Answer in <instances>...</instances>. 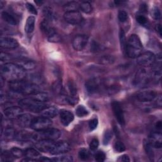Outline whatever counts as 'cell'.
Segmentation results:
<instances>
[{"instance_id": "19", "label": "cell", "mask_w": 162, "mask_h": 162, "mask_svg": "<svg viewBox=\"0 0 162 162\" xmlns=\"http://www.w3.org/2000/svg\"><path fill=\"white\" fill-rule=\"evenodd\" d=\"M60 119L62 124L65 126H68L74 119L73 114L66 110H62L60 112Z\"/></svg>"}, {"instance_id": "7", "label": "cell", "mask_w": 162, "mask_h": 162, "mask_svg": "<svg viewBox=\"0 0 162 162\" xmlns=\"http://www.w3.org/2000/svg\"><path fill=\"white\" fill-rule=\"evenodd\" d=\"M152 78V75L146 68H141L136 73L134 78V84L136 86L142 87L147 85Z\"/></svg>"}, {"instance_id": "3", "label": "cell", "mask_w": 162, "mask_h": 162, "mask_svg": "<svg viewBox=\"0 0 162 162\" xmlns=\"http://www.w3.org/2000/svg\"><path fill=\"white\" fill-rule=\"evenodd\" d=\"M143 48L140 38L136 34H132L129 37L125 47L127 55L130 58H137L142 53Z\"/></svg>"}, {"instance_id": "50", "label": "cell", "mask_w": 162, "mask_h": 162, "mask_svg": "<svg viewBox=\"0 0 162 162\" xmlns=\"http://www.w3.org/2000/svg\"><path fill=\"white\" fill-rule=\"evenodd\" d=\"M161 96H159L158 98H157V100L155 101V104H156V106H159V107H161Z\"/></svg>"}, {"instance_id": "15", "label": "cell", "mask_w": 162, "mask_h": 162, "mask_svg": "<svg viewBox=\"0 0 162 162\" xmlns=\"http://www.w3.org/2000/svg\"><path fill=\"white\" fill-rule=\"evenodd\" d=\"M55 143V141L48 140V139H42L39 140L36 143V148L43 153H50L52 147Z\"/></svg>"}, {"instance_id": "29", "label": "cell", "mask_w": 162, "mask_h": 162, "mask_svg": "<svg viewBox=\"0 0 162 162\" xmlns=\"http://www.w3.org/2000/svg\"><path fill=\"white\" fill-rule=\"evenodd\" d=\"M75 113L78 117H86L89 114L88 110L83 105H80L77 106V108L75 110Z\"/></svg>"}, {"instance_id": "49", "label": "cell", "mask_w": 162, "mask_h": 162, "mask_svg": "<svg viewBox=\"0 0 162 162\" xmlns=\"http://www.w3.org/2000/svg\"><path fill=\"white\" fill-rule=\"evenodd\" d=\"M91 45H92L91 46V49H92L93 51H95L96 52V51H98L99 50V45L97 43H96L95 41H93Z\"/></svg>"}, {"instance_id": "37", "label": "cell", "mask_w": 162, "mask_h": 162, "mask_svg": "<svg viewBox=\"0 0 162 162\" xmlns=\"http://www.w3.org/2000/svg\"><path fill=\"white\" fill-rule=\"evenodd\" d=\"M114 62V58L110 55H105L101 58V63L103 64H112Z\"/></svg>"}, {"instance_id": "20", "label": "cell", "mask_w": 162, "mask_h": 162, "mask_svg": "<svg viewBox=\"0 0 162 162\" xmlns=\"http://www.w3.org/2000/svg\"><path fill=\"white\" fill-rule=\"evenodd\" d=\"M34 119V117L30 114H22L18 118V124L22 127H31Z\"/></svg>"}, {"instance_id": "24", "label": "cell", "mask_w": 162, "mask_h": 162, "mask_svg": "<svg viewBox=\"0 0 162 162\" xmlns=\"http://www.w3.org/2000/svg\"><path fill=\"white\" fill-rule=\"evenodd\" d=\"M24 156L26 158H31L37 160L38 158H41V154L38 150L34 148H28L24 151Z\"/></svg>"}, {"instance_id": "1", "label": "cell", "mask_w": 162, "mask_h": 162, "mask_svg": "<svg viewBox=\"0 0 162 162\" xmlns=\"http://www.w3.org/2000/svg\"><path fill=\"white\" fill-rule=\"evenodd\" d=\"M2 77L10 82L23 80L25 77V70L17 63H7L1 67Z\"/></svg>"}, {"instance_id": "30", "label": "cell", "mask_w": 162, "mask_h": 162, "mask_svg": "<svg viewBox=\"0 0 162 162\" xmlns=\"http://www.w3.org/2000/svg\"><path fill=\"white\" fill-rule=\"evenodd\" d=\"M90 156H91L90 152L85 148L81 149L78 151V157L81 160H83V161L88 160L90 158Z\"/></svg>"}, {"instance_id": "23", "label": "cell", "mask_w": 162, "mask_h": 162, "mask_svg": "<svg viewBox=\"0 0 162 162\" xmlns=\"http://www.w3.org/2000/svg\"><path fill=\"white\" fill-rule=\"evenodd\" d=\"M35 20L36 18L33 16H30L28 18L25 25V32L28 34L32 33L35 28Z\"/></svg>"}, {"instance_id": "25", "label": "cell", "mask_w": 162, "mask_h": 162, "mask_svg": "<svg viewBox=\"0 0 162 162\" xmlns=\"http://www.w3.org/2000/svg\"><path fill=\"white\" fill-rule=\"evenodd\" d=\"M2 16L3 20L10 25H15L17 23L16 18L8 12H3L2 13Z\"/></svg>"}, {"instance_id": "40", "label": "cell", "mask_w": 162, "mask_h": 162, "mask_svg": "<svg viewBox=\"0 0 162 162\" xmlns=\"http://www.w3.org/2000/svg\"><path fill=\"white\" fill-rule=\"evenodd\" d=\"M118 18H119V20H120V22H125V21H127V20L128 18V14L125 11L120 10L119 12Z\"/></svg>"}, {"instance_id": "47", "label": "cell", "mask_w": 162, "mask_h": 162, "mask_svg": "<svg viewBox=\"0 0 162 162\" xmlns=\"http://www.w3.org/2000/svg\"><path fill=\"white\" fill-rule=\"evenodd\" d=\"M10 55H8V54L4 53V52H2L1 53V60L2 62L3 61H7V60H10Z\"/></svg>"}, {"instance_id": "6", "label": "cell", "mask_w": 162, "mask_h": 162, "mask_svg": "<svg viewBox=\"0 0 162 162\" xmlns=\"http://www.w3.org/2000/svg\"><path fill=\"white\" fill-rule=\"evenodd\" d=\"M104 82L103 79L95 77L88 80L86 83V88L88 93L91 94L99 93L102 89H104Z\"/></svg>"}, {"instance_id": "53", "label": "cell", "mask_w": 162, "mask_h": 162, "mask_svg": "<svg viewBox=\"0 0 162 162\" xmlns=\"http://www.w3.org/2000/svg\"><path fill=\"white\" fill-rule=\"evenodd\" d=\"M156 128L157 129H161V122L160 121H158L156 124Z\"/></svg>"}, {"instance_id": "26", "label": "cell", "mask_w": 162, "mask_h": 162, "mask_svg": "<svg viewBox=\"0 0 162 162\" xmlns=\"http://www.w3.org/2000/svg\"><path fill=\"white\" fill-rule=\"evenodd\" d=\"M33 96V98L39 101H41V102H46L49 100V97L48 93H43V92H38L37 93H35L34 94L32 95Z\"/></svg>"}, {"instance_id": "18", "label": "cell", "mask_w": 162, "mask_h": 162, "mask_svg": "<svg viewBox=\"0 0 162 162\" xmlns=\"http://www.w3.org/2000/svg\"><path fill=\"white\" fill-rule=\"evenodd\" d=\"M1 47L4 49H13L18 46V43L17 41L12 38L5 37L1 38Z\"/></svg>"}, {"instance_id": "46", "label": "cell", "mask_w": 162, "mask_h": 162, "mask_svg": "<svg viewBox=\"0 0 162 162\" xmlns=\"http://www.w3.org/2000/svg\"><path fill=\"white\" fill-rule=\"evenodd\" d=\"M120 42H121V45L122 47H125L126 45V39H125V34L124 31V30H121L120 32Z\"/></svg>"}, {"instance_id": "33", "label": "cell", "mask_w": 162, "mask_h": 162, "mask_svg": "<svg viewBox=\"0 0 162 162\" xmlns=\"http://www.w3.org/2000/svg\"><path fill=\"white\" fill-rule=\"evenodd\" d=\"M112 138V132L110 130H107L104 134L103 136V144L104 145H107L109 144Z\"/></svg>"}, {"instance_id": "32", "label": "cell", "mask_w": 162, "mask_h": 162, "mask_svg": "<svg viewBox=\"0 0 162 162\" xmlns=\"http://www.w3.org/2000/svg\"><path fill=\"white\" fill-rule=\"evenodd\" d=\"M64 8L67 10V12L77 10V9H79V4H78V3L74 2H69L67 4L65 5Z\"/></svg>"}, {"instance_id": "39", "label": "cell", "mask_w": 162, "mask_h": 162, "mask_svg": "<svg viewBox=\"0 0 162 162\" xmlns=\"http://www.w3.org/2000/svg\"><path fill=\"white\" fill-rule=\"evenodd\" d=\"M94 157H95V159H96L97 161L102 162V161H104L105 160L106 154H105V153H104L103 151H98V152L96 153Z\"/></svg>"}, {"instance_id": "42", "label": "cell", "mask_w": 162, "mask_h": 162, "mask_svg": "<svg viewBox=\"0 0 162 162\" xmlns=\"http://www.w3.org/2000/svg\"><path fill=\"white\" fill-rule=\"evenodd\" d=\"M136 20L141 25H146L148 22L147 18L143 15H138L136 16Z\"/></svg>"}, {"instance_id": "14", "label": "cell", "mask_w": 162, "mask_h": 162, "mask_svg": "<svg viewBox=\"0 0 162 162\" xmlns=\"http://www.w3.org/2000/svg\"><path fill=\"white\" fill-rule=\"evenodd\" d=\"M4 114L9 119H18L23 114V109L20 106H17L8 107L4 110Z\"/></svg>"}, {"instance_id": "11", "label": "cell", "mask_w": 162, "mask_h": 162, "mask_svg": "<svg viewBox=\"0 0 162 162\" xmlns=\"http://www.w3.org/2000/svg\"><path fill=\"white\" fill-rule=\"evenodd\" d=\"M89 38L86 35H77L72 41V46L76 51H83L86 46Z\"/></svg>"}, {"instance_id": "12", "label": "cell", "mask_w": 162, "mask_h": 162, "mask_svg": "<svg viewBox=\"0 0 162 162\" xmlns=\"http://www.w3.org/2000/svg\"><path fill=\"white\" fill-rule=\"evenodd\" d=\"M70 149L69 144L66 141L55 142L50 151V154L58 155L68 151Z\"/></svg>"}, {"instance_id": "52", "label": "cell", "mask_w": 162, "mask_h": 162, "mask_svg": "<svg viewBox=\"0 0 162 162\" xmlns=\"http://www.w3.org/2000/svg\"><path fill=\"white\" fill-rule=\"evenodd\" d=\"M147 7H146V5H141V12H147Z\"/></svg>"}, {"instance_id": "9", "label": "cell", "mask_w": 162, "mask_h": 162, "mask_svg": "<svg viewBox=\"0 0 162 162\" xmlns=\"http://www.w3.org/2000/svg\"><path fill=\"white\" fill-rule=\"evenodd\" d=\"M156 62V56L151 51L142 53L137 58V62L141 66L148 67L153 66Z\"/></svg>"}, {"instance_id": "35", "label": "cell", "mask_w": 162, "mask_h": 162, "mask_svg": "<svg viewBox=\"0 0 162 162\" xmlns=\"http://www.w3.org/2000/svg\"><path fill=\"white\" fill-rule=\"evenodd\" d=\"M11 153L13 156V157L16 158H21L24 156V151H23L21 149L18 148H13L11 149Z\"/></svg>"}, {"instance_id": "34", "label": "cell", "mask_w": 162, "mask_h": 162, "mask_svg": "<svg viewBox=\"0 0 162 162\" xmlns=\"http://www.w3.org/2000/svg\"><path fill=\"white\" fill-rule=\"evenodd\" d=\"M114 149L115 150V151L118 152V153H122L124 151H125V146L124 145V144L120 141H117L114 144Z\"/></svg>"}, {"instance_id": "13", "label": "cell", "mask_w": 162, "mask_h": 162, "mask_svg": "<svg viewBox=\"0 0 162 162\" xmlns=\"http://www.w3.org/2000/svg\"><path fill=\"white\" fill-rule=\"evenodd\" d=\"M112 107L113 112L114 114V115L117 120L118 122L119 123L120 125L122 126H124L125 124V117H124V114L123 112L122 108L118 101H114L112 104Z\"/></svg>"}, {"instance_id": "4", "label": "cell", "mask_w": 162, "mask_h": 162, "mask_svg": "<svg viewBox=\"0 0 162 162\" xmlns=\"http://www.w3.org/2000/svg\"><path fill=\"white\" fill-rule=\"evenodd\" d=\"M18 104L21 108L35 113H41L47 107L45 103L39 101L33 98L22 99L19 101Z\"/></svg>"}, {"instance_id": "31", "label": "cell", "mask_w": 162, "mask_h": 162, "mask_svg": "<svg viewBox=\"0 0 162 162\" xmlns=\"http://www.w3.org/2000/svg\"><path fill=\"white\" fill-rule=\"evenodd\" d=\"M52 161L57 162H70L73 161V158L71 156L66 154V155H61L57 156L55 158L52 159Z\"/></svg>"}, {"instance_id": "5", "label": "cell", "mask_w": 162, "mask_h": 162, "mask_svg": "<svg viewBox=\"0 0 162 162\" xmlns=\"http://www.w3.org/2000/svg\"><path fill=\"white\" fill-rule=\"evenodd\" d=\"M61 131L55 128H48L44 130L39 131V132L34 134L36 141L42 139H48L55 141L59 139L61 136Z\"/></svg>"}, {"instance_id": "45", "label": "cell", "mask_w": 162, "mask_h": 162, "mask_svg": "<svg viewBox=\"0 0 162 162\" xmlns=\"http://www.w3.org/2000/svg\"><path fill=\"white\" fill-rule=\"evenodd\" d=\"M98 125V120L97 119H93L91 120H90L89 123V127L91 130H93L96 129L97 126Z\"/></svg>"}, {"instance_id": "51", "label": "cell", "mask_w": 162, "mask_h": 162, "mask_svg": "<svg viewBox=\"0 0 162 162\" xmlns=\"http://www.w3.org/2000/svg\"><path fill=\"white\" fill-rule=\"evenodd\" d=\"M156 30L157 31V33L159 34V35L161 36V27L160 24L156 25Z\"/></svg>"}, {"instance_id": "27", "label": "cell", "mask_w": 162, "mask_h": 162, "mask_svg": "<svg viewBox=\"0 0 162 162\" xmlns=\"http://www.w3.org/2000/svg\"><path fill=\"white\" fill-rule=\"evenodd\" d=\"M79 9L86 13H89L92 12L93 7L90 3L88 2H84L79 5Z\"/></svg>"}, {"instance_id": "16", "label": "cell", "mask_w": 162, "mask_h": 162, "mask_svg": "<svg viewBox=\"0 0 162 162\" xmlns=\"http://www.w3.org/2000/svg\"><path fill=\"white\" fill-rule=\"evenodd\" d=\"M148 143L152 146V148H161L162 142V136L159 132H154L150 134Z\"/></svg>"}, {"instance_id": "22", "label": "cell", "mask_w": 162, "mask_h": 162, "mask_svg": "<svg viewBox=\"0 0 162 162\" xmlns=\"http://www.w3.org/2000/svg\"><path fill=\"white\" fill-rule=\"evenodd\" d=\"M59 113L58 110L57 108L54 106L46 107L45 109H44L41 112V114L43 117H45L46 118H53L56 117Z\"/></svg>"}, {"instance_id": "38", "label": "cell", "mask_w": 162, "mask_h": 162, "mask_svg": "<svg viewBox=\"0 0 162 162\" xmlns=\"http://www.w3.org/2000/svg\"><path fill=\"white\" fill-rule=\"evenodd\" d=\"M15 135H16V132L12 128H8L5 130V136L6 138L7 139L15 138Z\"/></svg>"}, {"instance_id": "10", "label": "cell", "mask_w": 162, "mask_h": 162, "mask_svg": "<svg viewBox=\"0 0 162 162\" xmlns=\"http://www.w3.org/2000/svg\"><path fill=\"white\" fill-rule=\"evenodd\" d=\"M63 17L65 20L71 25H79L83 21L82 15L77 10L66 12Z\"/></svg>"}, {"instance_id": "21", "label": "cell", "mask_w": 162, "mask_h": 162, "mask_svg": "<svg viewBox=\"0 0 162 162\" xmlns=\"http://www.w3.org/2000/svg\"><path fill=\"white\" fill-rule=\"evenodd\" d=\"M18 65H20L22 68L26 70H33L36 67V63L34 61L27 59H21L18 60L17 63Z\"/></svg>"}, {"instance_id": "43", "label": "cell", "mask_w": 162, "mask_h": 162, "mask_svg": "<svg viewBox=\"0 0 162 162\" xmlns=\"http://www.w3.org/2000/svg\"><path fill=\"white\" fill-rule=\"evenodd\" d=\"M99 146V141L97 138H94L92 139L89 144V147L90 149L92 151H95Z\"/></svg>"}, {"instance_id": "44", "label": "cell", "mask_w": 162, "mask_h": 162, "mask_svg": "<svg viewBox=\"0 0 162 162\" xmlns=\"http://www.w3.org/2000/svg\"><path fill=\"white\" fill-rule=\"evenodd\" d=\"M26 7L27 8H28V11L33 14V15H37L38 14V12H37V10L36 8H35V7L33 5V4H31L29 3H28L26 4Z\"/></svg>"}, {"instance_id": "28", "label": "cell", "mask_w": 162, "mask_h": 162, "mask_svg": "<svg viewBox=\"0 0 162 162\" xmlns=\"http://www.w3.org/2000/svg\"><path fill=\"white\" fill-rule=\"evenodd\" d=\"M48 36V39L51 43H58L61 41L60 36L57 33L55 29L52 31Z\"/></svg>"}, {"instance_id": "48", "label": "cell", "mask_w": 162, "mask_h": 162, "mask_svg": "<svg viewBox=\"0 0 162 162\" xmlns=\"http://www.w3.org/2000/svg\"><path fill=\"white\" fill-rule=\"evenodd\" d=\"M118 161H122V162H129L130 161V158L129 157L128 155L127 154H123L121 156H120L118 159H117Z\"/></svg>"}, {"instance_id": "8", "label": "cell", "mask_w": 162, "mask_h": 162, "mask_svg": "<svg viewBox=\"0 0 162 162\" xmlns=\"http://www.w3.org/2000/svg\"><path fill=\"white\" fill-rule=\"evenodd\" d=\"M52 125V121L50 119L45 117H36L34 119L31 127L36 131H41L49 128Z\"/></svg>"}, {"instance_id": "2", "label": "cell", "mask_w": 162, "mask_h": 162, "mask_svg": "<svg viewBox=\"0 0 162 162\" xmlns=\"http://www.w3.org/2000/svg\"><path fill=\"white\" fill-rule=\"evenodd\" d=\"M9 88L12 91L26 95H33L40 90L38 84L23 80L10 82Z\"/></svg>"}, {"instance_id": "36", "label": "cell", "mask_w": 162, "mask_h": 162, "mask_svg": "<svg viewBox=\"0 0 162 162\" xmlns=\"http://www.w3.org/2000/svg\"><path fill=\"white\" fill-rule=\"evenodd\" d=\"M43 13H44V15L46 17V18L47 20H53L54 17H55V15H54V13H53V12L52 11V10L48 7H46V8H44V11H43Z\"/></svg>"}, {"instance_id": "17", "label": "cell", "mask_w": 162, "mask_h": 162, "mask_svg": "<svg viewBox=\"0 0 162 162\" xmlns=\"http://www.w3.org/2000/svg\"><path fill=\"white\" fill-rule=\"evenodd\" d=\"M136 97L141 102H149L153 101L157 97V94L154 91L146 90L138 93Z\"/></svg>"}, {"instance_id": "41", "label": "cell", "mask_w": 162, "mask_h": 162, "mask_svg": "<svg viewBox=\"0 0 162 162\" xmlns=\"http://www.w3.org/2000/svg\"><path fill=\"white\" fill-rule=\"evenodd\" d=\"M151 16L155 20H159L161 17V12L159 8L156 7H154L151 11Z\"/></svg>"}]
</instances>
